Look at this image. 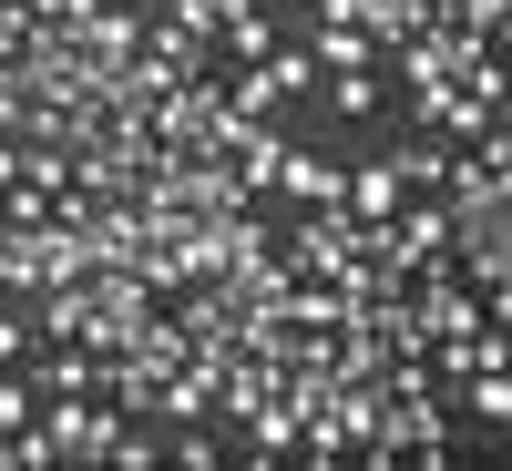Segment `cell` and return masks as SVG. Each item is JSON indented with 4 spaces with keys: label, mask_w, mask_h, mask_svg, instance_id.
<instances>
[{
    "label": "cell",
    "mask_w": 512,
    "mask_h": 471,
    "mask_svg": "<svg viewBox=\"0 0 512 471\" xmlns=\"http://www.w3.org/2000/svg\"><path fill=\"white\" fill-rule=\"evenodd\" d=\"M267 185L297 205V216H318V205H338V185H349V175H338V164L328 154H297V144H277V164H267Z\"/></svg>",
    "instance_id": "1"
},
{
    "label": "cell",
    "mask_w": 512,
    "mask_h": 471,
    "mask_svg": "<svg viewBox=\"0 0 512 471\" xmlns=\"http://www.w3.org/2000/svg\"><path fill=\"white\" fill-rule=\"evenodd\" d=\"M82 390H103V349L62 338V349H41V359H31V400H82Z\"/></svg>",
    "instance_id": "2"
},
{
    "label": "cell",
    "mask_w": 512,
    "mask_h": 471,
    "mask_svg": "<svg viewBox=\"0 0 512 471\" xmlns=\"http://www.w3.org/2000/svg\"><path fill=\"white\" fill-rule=\"evenodd\" d=\"M400 205H410V185H400V164H390V154H379V164H359V175L338 185V216H359V226H390Z\"/></svg>",
    "instance_id": "3"
},
{
    "label": "cell",
    "mask_w": 512,
    "mask_h": 471,
    "mask_svg": "<svg viewBox=\"0 0 512 471\" xmlns=\"http://www.w3.org/2000/svg\"><path fill=\"white\" fill-rule=\"evenodd\" d=\"M369 52H379V41H369V31H359V21H338V11H328V21H318V62H328V72H379V62H369Z\"/></svg>",
    "instance_id": "4"
},
{
    "label": "cell",
    "mask_w": 512,
    "mask_h": 471,
    "mask_svg": "<svg viewBox=\"0 0 512 471\" xmlns=\"http://www.w3.org/2000/svg\"><path fill=\"white\" fill-rule=\"evenodd\" d=\"M390 164H400V185H451V144H441V134L390 144Z\"/></svg>",
    "instance_id": "5"
},
{
    "label": "cell",
    "mask_w": 512,
    "mask_h": 471,
    "mask_svg": "<svg viewBox=\"0 0 512 471\" xmlns=\"http://www.w3.org/2000/svg\"><path fill=\"white\" fill-rule=\"evenodd\" d=\"M216 41H226L236 62H267V52H277V21H267V11H226V21H216Z\"/></svg>",
    "instance_id": "6"
},
{
    "label": "cell",
    "mask_w": 512,
    "mask_h": 471,
    "mask_svg": "<svg viewBox=\"0 0 512 471\" xmlns=\"http://www.w3.org/2000/svg\"><path fill=\"white\" fill-rule=\"evenodd\" d=\"M461 390H472V420H512V379L502 369H472Z\"/></svg>",
    "instance_id": "7"
},
{
    "label": "cell",
    "mask_w": 512,
    "mask_h": 471,
    "mask_svg": "<svg viewBox=\"0 0 512 471\" xmlns=\"http://www.w3.org/2000/svg\"><path fill=\"white\" fill-rule=\"evenodd\" d=\"M328 103L338 113H379V72H328Z\"/></svg>",
    "instance_id": "8"
},
{
    "label": "cell",
    "mask_w": 512,
    "mask_h": 471,
    "mask_svg": "<svg viewBox=\"0 0 512 471\" xmlns=\"http://www.w3.org/2000/svg\"><path fill=\"white\" fill-rule=\"evenodd\" d=\"M236 11V0H175V31H195V41H216V21Z\"/></svg>",
    "instance_id": "9"
},
{
    "label": "cell",
    "mask_w": 512,
    "mask_h": 471,
    "mask_svg": "<svg viewBox=\"0 0 512 471\" xmlns=\"http://www.w3.org/2000/svg\"><path fill=\"white\" fill-rule=\"evenodd\" d=\"M31 420V379H0V431H21Z\"/></svg>",
    "instance_id": "10"
},
{
    "label": "cell",
    "mask_w": 512,
    "mask_h": 471,
    "mask_svg": "<svg viewBox=\"0 0 512 471\" xmlns=\"http://www.w3.org/2000/svg\"><path fill=\"white\" fill-rule=\"evenodd\" d=\"M21 349H31V328H21V318H11V308H0V369H11V359H21Z\"/></svg>",
    "instance_id": "11"
}]
</instances>
